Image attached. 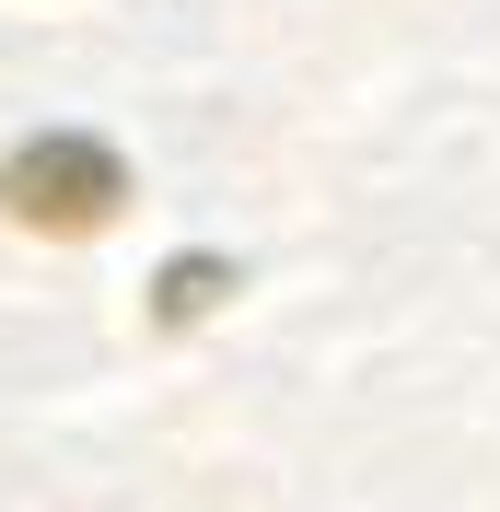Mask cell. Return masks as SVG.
Masks as SVG:
<instances>
[{
	"label": "cell",
	"mask_w": 500,
	"mask_h": 512,
	"mask_svg": "<svg viewBox=\"0 0 500 512\" xmlns=\"http://www.w3.org/2000/svg\"><path fill=\"white\" fill-rule=\"evenodd\" d=\"M117 198H128V163L105 140H82V128H47V140H24L0 163V210L24 233H105Z\"/></svg>",
	"instance_id": "obj_1"
},
{
	"label": "cell",
	"mask_w": 500,
	"mask_h": 512,
	"mask_svg": "<svg viewBox=\"0 0 500 512\" xmlns=\"http://www.w3.org/2000/svg\"><path fill=\"white\" fill-rule=\"evenodd\" d=\"M221 291H233V268H221V256H175V268H163V326H198Z\"/></svg>",
	"instance_id": "obj_2"
}]
</instances>
